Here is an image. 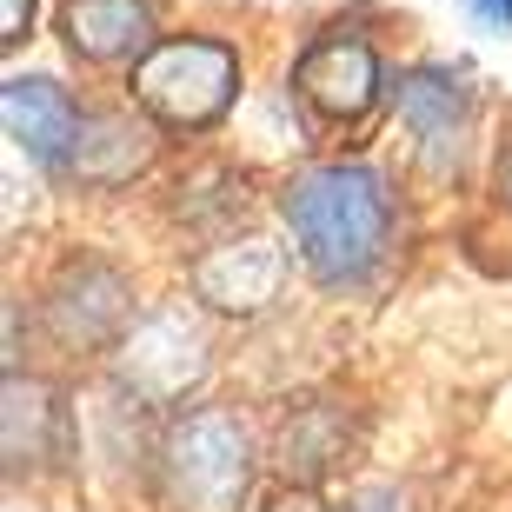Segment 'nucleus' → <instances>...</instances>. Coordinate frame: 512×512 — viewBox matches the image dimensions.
Listing matches in <instances>:
<instances>
[{
	"label": "nucleus",
	"mask_w": 512,
	"mask_h": 512,
	"mask_svg": "<svg viewBox=\"0 0 512 512\" xmlns=\"http://www.w3.org/2000/svg\"><path fill=\"white\" fill-rule=\"evenodd\" d=\"M153 160V140L140 120L127 114H94L87 107V120H80V140L74 153H67V180H80V187H120V180H133V173Z\"/></svg>",
	"instance_id": "obj_13"
},
{
	"label": "nucleus",
	"mask_w": 512,
	"mask_h": 512,
	"mask_svg": "<svg viewBox=\"0 0 512 512\" xmlns=\"http://www.w3.org/2000/svg\"><path fill=\"white\" fill-rule=\"evenodd\" d=\"M260 512H326V506H320V493H313V486H280V493L266 499Z\"/></svg>",
	"instance_id": "obj_17"
},
{
	"label": "nucleus",
	"mask_w": 512,
	"mask_h": 512,
	"mask_svg": "<svg viewBox=\"0 0 512 512\" xmlns=\"http://www.w3.org/2000/svg\"><path fill=\"white\" fill-rule=\"evenodd\" d=\"M60 40L87 67H133L160 47V0H60Z\"/></svg>",
	"instance_id": "obj_10"
},
{
	"label": "nucleus",
	"mask_w": 512,
	"mask_h": 512,
	"mask_svg": "<svg viewBox=\"0 0 512 512\" xmlns=\"http://www.w3.org/2000/svg\"><path fill=\"white\" fill-rule=\"evenodd\" d=\"M386 74H380V54L373 40L346 34V27H326L300 60H293V94L306 100V114L326 120V127H353V120L373 114Z\"/></svg>",
	"instance_id": "obj_6"
},
{
	"label": "nucleus",
	"mask_w": 512,
	"mask_h": 512,
	"mask_svg": "<svg viewBox=\"0 0 512 512\" xmlns=\"http://www.w3.org/2000/svg\"><path fill=\"white\" fill-rule=\"evenodd\" d=\"M393 114L413 140V160L426 173H459V153L473 140V87L453 67H413L393 80Z\"/></svg>",
	"instance_id": "obj_7"
},
{
	"label": "nucleus",
	"mask_w": 512,
	"mask_h": 512,
	"mask_svg": "<svg viewBox=\"0 0 512 512\" xmlns=\"http://www.w3.org/2000/svg\"><path fill=\"white\" fill-rule=\"evenodd\" d=\"M346 446H353V406L333 399V393H320V399H300V406L280 413L266 459H273L280 486H320V479L346 459Z\"/></svg>",
	"instance_id": "obj_11"
},
{
	"label": "nucleus",
	"mask_w": 512,
	"mask_h": 512,
	"mask_svg": "<svg viewBox=\"0 0 512 512\" xmlns=\"http://www.w3.org/2000/svg\"><path fill=\"white\" fill-rule=\"evenodd\" d=\"M0 120H7V140H14L27 160H40V167L60 173L67 153H74V140H80L87 107L47 74H14L7 87H0Z\"/></svg>",
	"instance_id": "obj_12"
},
{
	"label": "nucleus",
	"mask_w": 512,
	"mask_h": 512,
	"mask_svg": "<svg viewBox=\"0 0 512 512\" xmlns=\"http://www.w3.org/2000/svg\"><path fill=\"white\" fill-rule=\"evenodd\" d=\"M187 280L213 313H266L286 286V253L266 233H220L213 247L193 253Z\"/></svg>",
	"instance_id": "obj_8"
},
{
	"label": "nucleus",
	"mask_w": 512,
	"mask_h": 512,
	"mask_svg": "<svg viewBox=\"0 0 512 512\" xmlns=\"http://www.w3.org/2000/svg\"><path fill=\"white\" fill-rule=\"evenodd\" d=\"M280 213L293 227V253L320 286H366L393 253V187L366 160H326L286 180Z\"/></svg>",
	"instance_id": "obj_1"
},
{
	"label": "nucleus",
	"mask_w": 512,
	"mask_h": 512,
	"mask_svg": "<svg viewBox=\"0 0 512 512\" xmlns=\"http://www.w3.org/2000/svg\"><path fill=\"white\" fill-rule=\"evenodd\" d=\"M340 512H413V506H406V493H399V486H360V493L346 499Z\"/></svg>",
	"instance_id": "obj_14"
},
{
	"label": "nucleus",
	"mask_w": 512,
	"mask_h": 512,
	"mask_svg": "<svg viewBox=\"0 0 512 512\" xmlns=\"http://www.w3.org/2000/svg\"><path fill=\"white\" fill-rule=\"evenodd\" d=\"M34 27V0H0V47H20Z\"/></svg>",
	"instance_id": "obj_15"
},
{
	"label": "nucleus",
	"mask_w": 512,
	"mask_h": 512,
	"mask_svg": "<svg viewBox=\"0 0 512 512\" xmlns=\"http://www.w3.org/2000/svg\"><path fill=\"white\" fill-rule=\"evenodd\" d=\"M253 426L240 406H187L160 433L153 473L173 512H240L253 486Z\"/></svg>",
	"instance_id": "obj_2"
},
{
	"label": "nucleus",
	"mask_w": 512,
	"mask_h": 512,
	"mask_svg": "<svg viewBox=\"0 0 512 512\" xmlns=\"http://www.w3.org/2000/svg\"><path fill=\"white\" fill-rule=\"evenodd\" d=\"M466 14H473L486 34H512V0H466Z\"/></svg>",
	"instance_id": "obj_16"
},
{
	"label": "nucleus",
	"mask_w": 512,
	"mask_h": 512,
	"mask_svg": "<svg viewBox=\"0 0 512 512\" xmlns=\"http://www.w3.org/2000/svg\"><path fill=\"white\" fill-rule=\"evenodd\" d=\"M499 207H506V213H512V147H506V153H499Z\"/></svg>",
	"instance_id": "obj_18"
},
{
	"label": "nucleus",
	"mask_w": 512,
	"mask_h": 512,
	"mask_svg": "<svg viewBox=\"0 0 512 512\" xmlns=\"http://www.w3.org/2000/svg\"><path fill=\"white\" fill-rule=\"evenodd\" d=\"M207 366H213L207 320H200L187 300L140 313V320L120 333V346H114V386H120V399L153 406V413H160V406H180L193 386L207 380Z\"/></svg>",
	"instance_id": "obj_4"
},
{
	"label": "nucleus",
	"mask_w": 512,
	"mask_h": 512,
	"mask_svg": "<svg viewBox=\"0 0 512 512\" xmlns=\"http://www.w3.org/2000/svg\"><path fill=\"white\" fill-rule=\"evenodd\" d=\"M40 326L60 353H114L133 326V280L100 253H74L40 286Z\"/></svg>",
	"instance_id": "obj_5"
},
{
	"label": "nucleus",
	"mask_w": 512,
	"mask_h": 512,
	"mask_svg": "<svg viewBox=\"0 0 512 512\" xmlns=\"http://www.w3.org/2000/svg\"><path fill=\"white\" fill-rule=\"evenodd\" d=\"M0 453H7V473H54L60 459L74 453V413L67 399L47 380L7 366V413H0Z\"/></svg>",
	"instance_id": "obj_9"
},
{
	"label": "nucleus",
	"mask_w": 512,
	"mask_h": 512,
	"mask_svg": "<svg viewBox=\"0 0 512 512\" xmlns=\"http://www.w3.org/2000/svg\"><path fill=\"white\" fill-rule=\"evenodd\" d=\"M133 107L147 120L173 133H200L233 107L240 94V54L227 40H207V34H173L160 40L147 60H133Z\"/></svg>",
	"instance_id": "obj_3"
}]
</instances>
